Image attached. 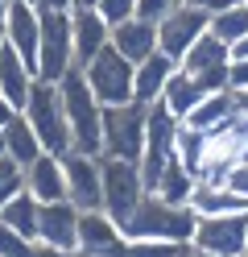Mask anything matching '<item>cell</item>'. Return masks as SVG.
Segmentation results:
<instances>
[{
	"instance_id": "obj_1",
	"label": "cell",
	"mask_w": 248,
	"mask_h": 257,
	"mask_svg": "<svg viewBox=\"0 0 248 257\" xmlns=\"http://www.w3.org/2000/svg\"><path fill=\"white\" fill-rule=\"evenodd\" d=\"M58 91H62V108H66V120H71V150L83 154H95L99 158V128H104V104L95 100V91L87 83L83 67H71L58 79Z\"/></svg>"
},
{
	"instance_id": "obj_2",
	"label": "cell",
	"mask_w": 248,
	"mask_h": 257,
	"mask_svg": "<svg viewBox=\"0 0 248 257\" xmlns=\"http://www.w3.org/2000/svg\"><path fill=\"white\" fill-rule=\"evenodd\" d=\"M194 220H198V212H194L190 203H186V207H174V203H165V199H157V195H145V199L137 203V212L120 224V232H124V236H149V240L190 245Z\"/></svg>"
},
{
	"instance_id": "obj_3",
	"label": "cell",
	"mask_w": 248,
	"mask_h": 257,
	"mask_svg": "<svg viewBox=\"0 0 248 257\" xmlns=\"http://www.w3.org/2000/svg\"><path fill=\"white\" fill-rule=\"evenodd\" d=\"M25 120L33 124L42 150L46 154H66L75 146L71 141V120H66V108H62V91L58 83H46V79H33L29 87V100H25Z\"/></svg>"
},
{
	"instance_id": "obj_4",
	"label": "cell",
	"mask_w": 248,
	"mask_h": 257,
	"mask_svg": "<svg viewBox=\"0 0 248 257\" xmlns=\"http://www.w3.org/2000/svg\"><path fill=\"white\" fill-rule=\"evenodd\" d=\"M145 104H116L104 108V128H99V158H128L137 162L145 150Z\"/></svg>"
},
{
	"instance_id": "obj_5",
	"label": "cell",
	"mask_w": 248,
	"mask_h": 257,
	"mask_svg": "<svg viewBox=\"0 0 248 257\" xmlns=\"http://www.w3.org/2000/svg\"><path fill=\"white\" fill-rule=\"evenodd\" d=\"M99 179H104V212L116 224H124L137 212V203L149 195L141 166L128 162V158H99Z\"/></svg>"
},
{
	"instance_id": "obj_6",
	"label": "cell",
	"mask_w": 248,
	"mask_h": 257,
	"mask_svg": "<svg viewBox=\"0 0 248 257\" xmlns=\"http://www.w3.org/2000/svg\"><path fill=\"white\" fill-rule=\"evenodd\" d=\"M83 75H87V83L95 91V100L104 108H116V104H132V75H137V62H128L116 46L108 42L104 50H99L87 67H83Z\"/></svg>"
},
{
	"instance_id": "obj_7",
	"label": "cell",
	"mask_w": 248,
	"mask_h": 257,
	"mask_svg": "<svg viewBox=\"0 0 248 257\" xmlns=\"http://www.w3.org/2000/svg\"><path fill=\"white\" fill-rule=\"evenodd\" d=\"M190 249L207 253V257H240V253H248V212L198 216L194 220Z\"/></svg>"
},
{
	"instance_id": "obj_8",
	"label": "cell",
	"mask_w": 248,
	"mask_h": 257,
	"mask_svg": "<svg viewBox=\"0 0 248 257\" xmlns=\"http://www.w3.org/2000/svg\"><path fill=\"white\" fill-rule=\"evenodd\" d=\"M75 67V42H71V13H46L42 9V46H38V79L58 83Z\"/></svg>"
},
{
	"instance_id": "obj_9",
	"label": "cell",
	"mask_w": 248,
	"mask_h": 257,
	"mask_svg": "<svg viewBox=\"0 0 248 257\" xmlns=\"http://www.w3.org/2000/svg\"><path fill=\"white\" fill-rule=\"evenodd\" d=\"M207 29H211V13L198 9V5H190V0H178V5L157 21V50L178 62L198 38L207 34Z\"/></svg>"
},
{
	"instance_id": "obj_10",
	"label": "cell",
	"mask_w": 248,
	"mask_h": 257,
	"mask_svg": "<svg viewBox=\"0 0 248 257\" xmlns=\"http://www.w3.org/2000/svg\"><path fill=\"white\" fill-rule=\"evenodd\" d=\"M0 29H5V42L17 54L25 58V67L38 75V46H42V9L29 5V0H9L5 13H0Z\"/></svg>"
},
{
	"instance_id": "obj_11",
	"label": "cell",
	"mask_w": 248,
	"mask_h": 257,
	"mask_svg": "<svg viewBox=\"0 0 248 257\" xmlns=\"http://www.w3.org/2000/svg\"><path fill=\"white\" fill-rule=\"evenodd\" d=\"M62 174H66V199L79 212H95L104 207V179H99V158L83 150L62 154Z\"/></svg>"
},
{
	"instance_id": "obj_12",
	"label": "cell",
	"mask_w": 248,
	"mask_h": 257,
	"mask_svg": "<svg viewBox=\"0 0 248 257\" xmlns=\"http://www.w3.org/2000/svg\"><path fill=\"white\" fill-rule=\"evenodd\" d=\"M227 58H231V50L207 29V34L178 58V67L186 71V75H194V79H203L207 91H223L227 87Z\"/></svg>"
},
{
	"instance_id": "obj_13",
	"label": "cell",
	"mask_w": 248,
	"mask_h": 257,
	"mask_svg": "<svg viewBox=\"0 0 248 257\" xmlns=\"http://www.w3.org/2000/svg\"><path fill=\"white\" fill-rule=\"evenodd\" d=\"M120 224H116L104 207H95V212H79V249L87 257H116L120 253Z\"/></svg>"
},
{
	"instance_id": "obj_14",
	"label": "cell",
	"mask_w": 248,
	"mask_h": 257,
	"mask_svg": "<svg viewBox=\"0 0 248 257\" xmlns=\"http://www.w3.org/2000/svg\"><path fill=\"white\" fill-rule=\"evenodd\" d=\"M38 240L46 245H58L66 253L79 249V207L71 199H58V203H42V216H38Z\"/></svg>"
},
{
	"instance_id": "obj_15",
	"label": "cell",
	"mask_w": 248,
	"mask_h": 257,
	"mask_svg": "<svg viewBox=\"0 0 248 257\" xmlns=\"http://www.w3.org/2000/svg\"><path fill=\"white\" fill-rule=\"evenodd\" d=\"M25 191L38 203H58L66 199V174H62V154H38L33 162L21 170Z\"/></svg>"
},
{
	"instance_id": "obj_16",
	"label": "cell",
	"mask_w": 248,
	"mask_h": 257,
	"mask_svg": "<svg viewBox=\"0 0 248 257\" xmlns=\"http://www.w3.org/2000/svg\"><path fill=\"white\" fill-rule=\"evenodd\" d=\"M71 42H75V67H87L112 42V25L95 9H71Z\"/></svg>"
},
{
	"instance_id": "obj_17",
	"label": "cell",
	"mask_w": 248,
	"mask_h": 257,
	"mask_svg": "<svg viewBox=\"0 0 248 257\" xmlns=\"http://www.w3.org/2000/svg\"><path fill=\"white\" fill-rule=\"evenodd\" d=\"M174 71H178V62H174L170 54H161V50H153L149 58H141V62H137V75H132V100L145 104V108L157 104Z\"/></svg>"
},
{
	"instance_id": "obj_18",
	"label": "cell",
	"mask_w": 248,
	"mask_h": 257,
	"mask_svg": "<svg viewBox=\"0 0 248 257\" xmlns=\"http://www.w3.org/2000/svg\"><path fill=\"white\" fill-rule=\"evenodd\" d=\"M112 46L120 50L128 62H141L157 50V25L145 17H128L120 25H112Z\"/></svg>"
},
{
	"instance_id": "obj_19",
	"label": "cell",
	"mask_w": 248,
	"mask_h": 257,
	"mask_svg": "<svg viewBox=\"0 0 248 257\" xmlns=\"http://www.w3.org/2000/svg\"><path fill=\"white\" fill-rule=\"evenodd\" d=\"M33 79H38V75H33V71L25 67V58H21V54H17L13 46L5 42V46H0V95H5V100H9L17 112L25 108Z\"/></svg>"
},
{
	"instance_id": "obj_20",
	"label": "cell",
	"mask_w": 248,
	"mask_h": 257,
	"mask_svg": "<svg viewBox=\"0 0 248 257\" xmlns=\"http://www.w3.org/2000/svg\"><path fill=\"white\" fill-rule=\"evenodd\" d=\"M236 112H240V108H236V91L223 87V91H207L203 100H198V108H194L182 124L198 128V133H219V128L236 116Z\"/></svg>"
},
{
	"instance_id": "obj_21",
	"label": "cell",
	"mask_w": 248,
	"mask_h": 257,
	"mask_svg": "<svg viewBox=\"0 0 248 257\" xmlns=\"http://www.w3.org/2000/svg\"><path fill=\"white\" fill-rule=\"evenodd\" d=\"M207 95V87H203V79H194V75H186V71H174L170 75V83H165V91H161V104L174 112L178 120H186L190 112L198 108V100Z\"/></svg>"
},
{
	"instance_id": "obj_22",
	"label": "cell",
	"mask_w": 248,
	"mask_h": 257,
	"mask_svg": "<svg viewBox=\"0 0 248 257\" xmlns=\"http://www.w3.org/2000/svg\"><path fill=\"white\" fill-rule=\"evenodd\" d=\"M190 207L198 216H231V212H248V199L236 195L227 183L215 187V183H198L194 195H190Z\"/></svg>"
},
{
	"instance_id": "obj_23",
	"label": "cell",
	"mask_w": 248,
	"mask_h": 257,
	"mask_svg": "<svg viewBox=\"0 0 248 257\" xmlns=\"http://www.w3.org/2000/svg\"><path fill=\"white\" fill-rule=\"evenodd\" d=\"M5 154H9L21 170H25L38 154H46V150H42V141H38V133H33V124L25 120V112H17V116L5 124Z\"/></svg>"
},
{
	"instance_id": "obj_24",
	"label": "cell",
	"mask_w": 248,
	"mask_h": 257,
	"mask_svg": "<svg viewBox=\"0 0 248 257\" xmlns=\"http://www.w3.org/2000/svg\"><path fill=\"white\" fill-rule=\"evenodd\" d=\"M194 187H198V179L178 162V158H170V162H165V170H161V179H157V187L149 191V195H157V199L174 203V207H186L190 195H194Z\"/></svg>"
},
{
	"instance_id": "obj_25",
	"label": "cell",
	"mask_w": 248,
	"mask_h": 257,
	"mask_svg": "<svg viewBox=\"0 0 248 257\" xmlns=\"http://www.w3.org/2000/svg\"><path fill=\"white\" fill-rule=\"evenodd\" d=\"M38 216H42V203L33 199L25 187L17 191V195H9L5 207H0V220H5L9 228H17L21 236H29V240H38Z\"/></svg>"
},
{
	"instance_id": "obj_26",
	"label": "cell",
	"mask_w": 248,
	"mask_h": 257,
	"mask_svg": "<svg viewBox=\"0 0 248 257\" xmlns=\"http://www.w3.org/2000/svg\"><path fill=\"white\" fill-rule=\"evenodd\" d=\"M207 154H211V133H198V128H190V124H182L178 128V146H174V158L182 166H186L194 179L203 174V166H207Z\"/></svg>"
},
{
	"instance_id": "obj_27",
	"label": "cell",
	"mask_w": 248,
	"mask_h": 257,
	"mask_svg": "<svg viewBox=\"0 0 248 257\" xmlns=\"http://www.w3.org/2000/svg\"><path fill=\"white\" fill-rule=\"evenodd\" d=\"M211 34L231 50V46H236V42L248 34V0H240V5H227V9H219V13H211Z\"/></svg>"
},
{
	"instance_id": "obj_28",
	"label": "cell",
	"mask_w": 248,
	"mask_h": 257,
	"mask_svg": "<svg viewBox=\"0 0 248 257\" xmlns=\"http://www.w3.org/2000/svg\"><path fill=\"white\" fill-rule=\"evenodd\" d=\"M29 253H33V240L0 220V257H29Z\"/></svg>"
},
{
	"instance_id": "obj_29",
	"label": "cell",
	"mask_w": 248,
	"mask_h": 257,
	"mask_svg": "<svg viewBox=\"0 0 248 257\" xmlns=\"http://www.w3.org/2000/svg\"><path fill=\"white\" fill-rule=\"evenodd\" d=\"M99 17H104L108 25H120L128 17H137V0H99Z\"/></svg>"
},
{
	"instance_id": "obj_30",
	"label": "cell",
	"mask_w": 248,
	"mask_h": 257,
	"mask_svg": "<svg viewBox=\"0 0 248 257\" xmlns=\"http://www.w3.org/2000/svg\"><path fill=\"white\" fill-rule=\"evenodd\" d=\"M227 91H248V58H227Z\"/></svg>"
},
{
	"instance_id": "obj_31",
	"label": "cell",
	"mask_w": 248,
	"mask_h": 257,
	"mask_svg": "<svg viewBox=\"0 0 248 257\" xmlns=\"http://www.w3.org/2000/svg\"><path fill=\"white\" fill-rule=\"evenodd\" d=\"M174 5H178V0H137V17H145V21H153V25H157Z\"/></svg>"
},
{
	"instance_id": "obj_32",
	"label": "cell",
	"mask_w": 248,
	"mask_h": 257,
	"mask_svg": "<svg viewBox=\"0 0 248 257\" xmlns=\"http://www.w3.org/2000/svg\"><path fill=\"white\" fill-rule=\"evenodd\" d=\"M227 187L236 191V195H244V199H248V158H240V162L231 166V174H227Z\"/></svg>"
},
{
	"instance_id": "obj_33",
	"label": "cell",
	"mask_w": 248,
	"mask_h": 257,
	"mask_svg": "<svg viewBox=\"0 0 248 257\" xmlns=\"http://www.w3.org/2000/svg\"><path fill=\"white\" fill-rule=\"evenodd\" d=\"M29 257H71V253L58 249V245H46V240H33V253Z\"/></svg>"
},
{
	"instance_id": "obj_34",
	"label": "cell",
	"mask_w": 248,
	"mask_h": 257,
	"mask_svg": "<svg viewBox=\"0 0 248 257\" xmlns=\"http://www.w3.org/2000/svg\"><path fill=\"white\" fill-rule=\"evenodd\" d=\"M38 9H46V13H71L75 9V0H33Z\"/></svg>"
},
{
	"instance_id": "obj_35",
	"label": "cell",
	"mask_w": 248,
	"mask_h": 257,
	"mask_svg": "<svg viewBox=\"0 0 248 257\" xmlns=\"http://www.w3.org/2000/svg\"><path fill=\"white\" fill-rule=\"evenodd\" d=\"M190 5L207 9V13H219V9H227V5H240V0H190Z\"/></svg>"
},
{
	"instance_id": "obj_36",
	"label": "cell",
	"mask_w": 248,
	"mask_h": 257,
	"mask_svg": "<svg viewBox=\"0 0 248 257\" xmlns=\"http://www.w3.org/2000/svg\"><path fill=\"white\" fill-rule=\"evenodd\" d=\"M13 116H17V108H13L9 100H5V95H0V128H5V124H9Z\"/></svg>"
},
{
	"instance_id": "obj_37",
	"label": "cell",
	"mask_w": 248,
	"mask_h": 257,
	"mask_svg": "<svg viewBox=\"0 0 248 257\" xmlns=\"http://www.w3.org/2000/svg\"><path fill=\"white\" fill-rule=\"evenodd\" d=\"M231 58H248V34H244L236 46H231Z\"/></svg>"
},
{
	"instance_id": "obj_38",
	"label": "cell",
	"mask_w": 248,
	"mask_h": 257,
	"mask_svg": "<svg viewBox=\"0 0 248 257\" xmlns=\"http://www.w3.org/2000/svg\"><path fill=\"white\" fill-rule=\"evenodd\" d=\"M236 108H240V112H248V91H240V95H236Z\"/></svg>"
},
{
	"instance_id": "obj_39",
	"label": "cell",
	"mask_w": 248,
	"mask_h": 257,
	"mask_svg": "<svg viewBox=\"0 0 248 257\" xmlns=\"http://www.w3.org/2000/svg\"><path fill=\"white\" fill-rule=\"evenodd\" d=\"M75 9H99V0H75Z\"/></svg>"
},
{
	"instance_id": "obj_40",
	"label": "cell",
	"mask_w": 248,
	"mask_h": 257,
	"mask_svg": "<svg viewBox=\"0 0 248 257\" xmlns=\"http://www.w3.org/2000/svg\"><path fill=\"white\" fill-rule=\"evenodd\" d=\"M0 154H5V128H0Z\"/></svg>"
},
{
	"instance_id": "obj_41",
	"label": "cell",
	"mask_w": 248,
	"mask_h": 257,
	"mask_svg": "<svg viewBox=\"0 0 248 257\" xmlns=\"http://www.w3.org/2000/svg\"><path fill=\"white\" fill-rule=\"evenodd\" d=\"M71 257H87V253H83V249H75V253H71Z\"/></svg>"
},
{
	"instance_id": "obj_42",
	"label": "cell",
	"mask_w": 248,
	"mask_h": 257,
	"mask_svg": "<svg viewBox=\"0 0 248 257\" xmlns=\"http://www.w3.org/2000/svg\"><path fill=\"white\" fill-rule=\"evenodd\" d=\"M0 46H5V29H0Z\"/></svg>"
},
{
	"instance_id": "obj_43",
	"label": "cell",
	"mask_w": 248,
	"mask_h": 257,
	"mask_svg": "<svg viewBox=\"0 0 248 257\" xmlns=\"http://www.w3.org/2000/svg\"><path fill=\"white\" fill-rule=\"evenodd\" d=\"M5 5H9V0H0V13H5Z\"/></svg>"
},
{
	"instance_id": "obj_44",
	"label": "cell",
	"mask_w": 248,
	"mask_h": 257,
	"mask_svg": "<svg viewBox=\"0 0 248 257\" xmlns=\"http://www.w3.org/2000/svg\"><path fill=\"white\" fill-rule=\"evenodd\" d=\"M244 158H248V150H244Z\"/></svg>"
},
{
	"instance_id": "obj_45",
	"label": "cell",
	"mask_w": 248,
	"mask_h": 257,
	"mask_svg": "<svg viewBox=\"0 0 248 257\" xmlns=\"http://www.w3.org/2000/svg\"><path fill=\"white\" fill-rule=\"evenodd\" d=\"M240 257H248V253H240Z\"/></svg>"
},
{
	"instance_id": "obj_46",
	"label": "cell",
	"mask_w": 248,
	"mask_h": 257,
	"mask_svg": "<svg viewBox=\"0 0 248 257\" xmlns=\"http://www.w3.org/2000/svg\"><path fill=\"white\" fill-rule=\"evenodd\" d=\"M29 5H33V0H29Z\"/></svg>"
}]
</instances>
